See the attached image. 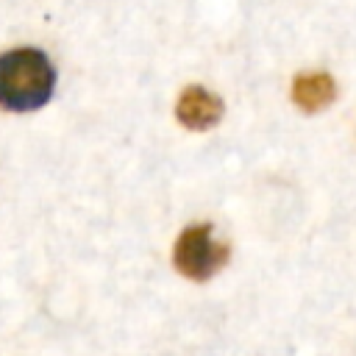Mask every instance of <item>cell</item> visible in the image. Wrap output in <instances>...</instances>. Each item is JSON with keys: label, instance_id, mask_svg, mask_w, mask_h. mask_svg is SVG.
<instances>
[{"label": "cell", "instance_id": "cell-1", "mask_svg": "<svg viewBox=\"0 0 356 356\" xmlns=\"http://www.w3.org/2000/svg\"><path fill=\"white\" fill-rule=\"evenodd\" d=\"M56 89V70L36 47H17L0 56V108L36 111Z\"/></svg>", "mask_w": 356, "mask_h": 356}, {"label": "cell", "instance_id": "cell-2", "mask_svg": "<svg viewBox=\"0 0 356 356\" xmlns=\"http://www.w3.org/2000/svg\"><path fill=\"white\" fill-rule=\"evenodd\" d=\"M225 261H228V245L211 239V225L209 222L189 225L175 239L172 264H175V270L181 275H186L192 281L211 278Z\"/></svg>", "mask_w": 356, "mask_h": 356}, {"label": "cell", "instance_id": "cell-4", "mask_svg": "<svg viewBox=\"0 0 356 356\" xmlns=\"http://www.w3.org/2000/svg\"><path fill=\"white\" fill-rule=\"evenodd\" d=\"M334 81L325 72H303L295 78L292 97L303 111H320L334 100Z\"/></svg>", "mask_w": 356, "mask_h": 356}, {"label": "cell", "instance_id": "cell-3", "mask_svg": "<svg viewBox=\"0 0 356 356\" xmlns=\"http://www.w3.org/2000/svg\"><path fill=\"white\" fill-rule=\"evenodd\" d=\"M175 117L189 131H206L217 125V120L222 117V100L203 86H186L178 97Z\"/></svg>", "mask_w": 356, "mask_h": 356}]
</instances>
